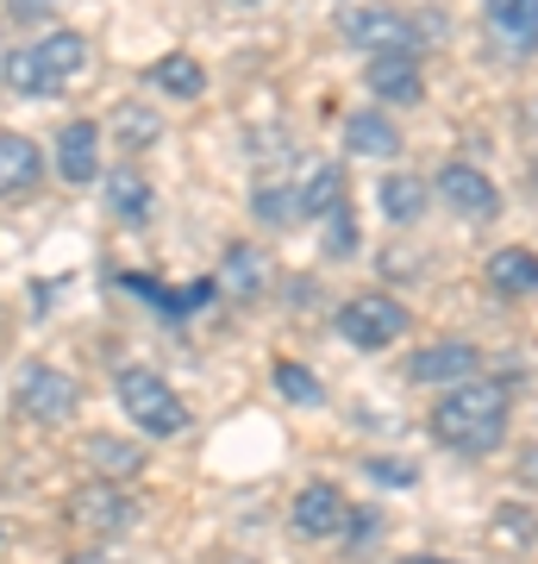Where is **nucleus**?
Segmentation results:
<instances>
[{
  "mask_svg": "<svg viewBox=\"0 0 538 564\" xmlns=\"http://www.w3.org/2000/svg\"><path fill=\"white\" fill-rule=\"evenodd\" d=\"M507 426H514V383L507 377H470L458 389H439L432 402V440L458 458H488L507 445Z\"/></svg>",
  "mask_w": 538,
  "mask_h": 564,
  "instance_id": "f257e3e1",
  "label": "nucleus"
},
{
  "mask_svg": "<svg viewBox=\"0 0 538 564\" xmlns=\"http://www.w3.org/2000/svg\"><path fill=\"white\" fill-rule=\"evenodd\" d=\"M81 69H88V39H81V32H44L39 44L7 51L0 82H7L13 95H25V101H44V95H63Z\"/></svg>",
  "mask_w": 538,
  "mask_h": 564,
  "instance_id": "f03ea898",
  "label": "nucleus"
},
{
  "mask_svg": "<svg viewBox=\"0 0 538 564\" xmlns=\"http://www.w3.org/2000/svg\"><path fill=\"white\" fill-rule=\"evenodd\" d=\"M113 395H120L132 433H144V440H182V433L195 426L188 402L163 383L157 370H120V377H113Z\"/></svg>",
  "mask_w": 538,
  "mask_h": 564,
  "instance_id": "7ed1b4c3",
  "label": "nucleus"
},
{
  "mask_svg": "<svg viewBox=\"0 0 538 564\" xmlns=\"http://www.w3.org/2000/svg\"><path fill=\"white\" fill-rule=\"evenodd\" d=\"M332 333H339L351 351H388L400 333H414V314H407V302L388 295V289H363V295H351V302L332 314Z\"/></svg>",
  "mask_w": 538,
  "mask_h": 564,
  "instance_id": "20e7f679",
  "label": "nucleus"
},
{
  "mask_svg": "<svg viewBox=\"0 0 538 564\" xmlns=\"http://www.w3.org/2000/svg\"><path fill=\"white\" fill-rule=\"evenodd\" d=\"M69 527H76L88 545H113V540H125V533L139 527V502H132L125 484L95 477V484H81L76 496H69Z\"/></svg>",
  "mask_w": 538,
  "mask_h": 564,
  "instance_id": "39448f33",
  "label": "nucleus"
},
{
  "mask_svg": "<svg viewBox=\"0 0 538 564\" xmlns=\"http://www.w3.org/2000/svg\"><path fill=\"white\" fill-rule=\"evenodd\" d=\"M432 195H439L458 220H470V226H495L501 220V182L482 170V163H470V158H451V163H439V176H432Z\"/></svg>",
  "mask_w": 538,
  "mask_h": 564,
  "instance_id": "423d86ee",
  "label": "nucleus"
},
{
  "mask_svg": "<svg viewBox=\"0 0 538 564\" xmlns=\"http://www.w3.org/2000/svg\"><path fill=\"white\" fill-rule=\"evenodd\" d=\"M76 402H81V389H76V377H69V370H57V364H44V358L20 364L13 408H20L25 421H69V414H76Z\"/></svg>",
  "mask_w": 538,
  "mask_h": 564,
  "instance_id": "0eeeda50",
  "label": "nucleus"
},
{
  "mask_svg": "<svg viewBox=\"0 0 538 564\" xmlns=\"http://www.w3.org/2000/svg\"><path fill=\"white\" fill-rule=\"evenodd\" d=\"M339 39L351 44V51H363V57H382V51H426L419 32H414V20L395 13V7H344Z\"/></svg>",
  "mask_w": 538,
  "mask_h": 564,
  "instance_id": "6e6552de",
  "label": "nucleus"
},
{
  "mask_svg": "<svg viewBox=\"0 0 538 564\" xmlns=\"http://www.w3.org/2000/svg\"><path fill=\"white\" fill-rule=\"evenodd\" d=\"M400 377L414 389H458V383H470V377H482V351L470 339H432L407 358Z\"/></svg>",
  "mask_w": 538,
  "mask_h": 564,
  "instance_id": "1a4fd4ad",
  "label": "nucleus"
},
{
  "mask_svg": "<svg viewBox=\"0 0 538 564\" xmlns=\"http://www.w3.org/2000/svg\"><path fill=\"white\" fill-rule=\"evenodd\" d=\"M344 514H351V502H344L339 484H326V477H314V484L295 489V508H288V527H295L300 540H339L344 533Z\"/></svg>",
  "mask_w": 538,
  "mask_h": 564,
  "instance_id": "9d476101",
  "label": "nucleus"
},
{
  "mask_svg": "<svg viewBox=\"0 0 538 564\" xmlns=\"http://www.w3.org/2000/svg\"><path fill=\"white\" fill-rule=\"evenodd\" d=\"M370 95H376V107H419L426 101L419 51H382V57H370Z\"/></svg>",
  "mask_w": 538,
  "mask_h": 564,
  "instance_id": "9b49d317",
  "label": "nucleus"
},
{
  "mask_svg": "<svg viewBox=\"0 0 538 564\" xmlns=\"http://www.w3.org/2000/svg\"><path fill=\"white\" fill-rule=\"evenodd\" d=\"M100 132L95 120H69L57 132V176L69 182V188H81V182H100Z\"/></svg>",
  "mask_w": 538,
  "mask_h": 564,
  "instance_id": "f8f14e48",
  "label": "nucleus"
},
{
  "mask_svg": "<svg viewBox=\"0 0 538 564\" xmlns=\"http://www.w3.org/2000/svg\"><path fill=\"white\" fill-rule=\"evenodd\" d=\"M482 276H488V289H495L501 302H532L538 295V251L532 245H501Z\"/></svg>",
  "mask_w": 538,
  "mask_h": 564,
  "instance_id": "ddd939ff",
  "label": "nucleus"
},
{
  "mask_svg": "<svg viewBox=\"0 0 538 564\" xmlns=\"http://www.w3.org/2000/svg\"><path fill=\"white\" fill-rule=\"evenodd\" d=\"M344 151H351V158L388 163V158H400V126L388 120L382 107H358V113L344 120Z\"/></svg>",
  "mask_w": 538,
  "mask_h": 564,
  "instance_id": "4468645a",
  "label": "nucleus"
},
{
  "mask_svg": "<svg viewBox=\"0 0 538 564\" xmlns=\"http://www.w3.org/2000/svg\"><path fill=\"white\" fill-rule=\"evenodd\" d=\"M482 20L495 25V39L519 57L538 51V0H482Z\"/></svg>",
  "mask_w": 538,
  "mask_h": 564,
  "instance_id": "2eb2a0df",
  "label": "nucleus"
},
{
  "mask_svg": "<svg viewBox=\"0 0 538 564\" xmlns=\"http://www.w3.org/2000/svg\"><path fill=\"white\" fill-rule=\"evenodd\" d=\"M44 176V151L25 132H0V202H13L25 188H39Z\"/></svg>",
  "mask_w": 538,
  "mask_h": 564,
  "instance_id": "dca6fc26",
  "label": "nucleus"
},
{
  "mask_svg": "<svg viewBox=\"0 0 538 564\" xmlns=\"http://www.w3.org/2000/svg\"><path fill=\"white\" fill-rule=\"evenodd\" d=\"M144 82H151L157 95H169V101H200V95H207V63L188 57V51H169V57H157L144 69Z\"/></svg>",
  "mask_w": 538,
  "mask_h": 564,
  "instance_id": "f3484780",
  "label": "nucleus"
},
{
  "mask_svg": "<svg viewBox=\"0 0 538 564\" xmlns=\"http://www.w3.org/2000/svg\"><path fill=\"white\" fill-rule=\"evenodd\" d=\"M426 202H432V182H426V176L388 170V176L376 182V207H382V220H395V226H414L419 214H426Z\"/></svg>",
  "mask_w": 538,
  "mask_h": 564,
  "instance_id": "a211bd4d",
  "label": "nucleus"
},
{
  "mask_svg": "<svg viewBox=\"0 0 538 564\" xmlns=\"http://www.w3.org/2000/svg\"><path fill=\"white\" fill-rule=\"evenodd\" d=\"M220 289H226V295H239V302H257L263 289H270V263H263L257 245H226Z\"/></svg>",
  "mask_w": 538,
  "mask_h": 564,
  "instance_id": "6ab92c4d",
  "label": "nucleus"
},
{
  "mask_svg": "<svg viewBox=\"0 0 538 564\" xmlns=\"http://www.w3.org/2000/svg\"><path fill=\"white\" fill-rule=\"evenodd\" d=\"M251 214H257V226H270V232H288V226L300 220V195L288 176H263L257 188H251Z\"/></svg>",
  "mask_w": 538,
  "mask_h": 564,
  "instance_id": "aec40b11",
  "label": "nucleus"
},
{
  "mask_svg": "<svg viewBox=\"0 0 538 564\" xmlns=\"http://www.w3.org/2000/svg\"><path fill=\"white\" fill-rule=\"evenodd\" d=\"M295 195H300V220H326L344 202V170L339 163H314L307 182H295Z\"/></svg>",
  "mask_w": 538,
  "mask_h": 564,
  "instance_id": "412c9836",
  "label": "nucleus"
},
{
  "mask_svg": "<svg viewBox=\"0 0 538 564\" xmlns=\"http://www.w3.org/2000/svg\"><path fill=\"white\" fill-rule=\"evenodd\" d=\"M107 214L113 220H125V226H144L151 220V182L125 163L120 176H107Z\"/></svg>",
  "mask_w": 538,
  "mask_h": 564,
  "instance_id": "4be33fe9",
  "label": "nucleus"
},
{
  "mask_svg": "<svg viewBox=\"0 0 538 564\" xmlns=\"http://www.w3.org/2000/svg\"><path fill=\"white\" fill-rule=\"evenodd\" d=\"M100 132H113L125 151H151V144L163 139V120L151 113V107H139V101H120V107H113V120L100 126Z\"/></svg>",
  "mask_w": 538,
  "mask_h": 564,
  "instance_id": "5701e85b",
  "label": "nucleus"
},
{
  "mask_svg": "<svg viewBox=\"0 0 538 564\" xmlns=\"http://www.w3.org/2000/svg\"><path fill=\"white\" fill-rule=\"evenodd\" d=\"M270 383H276L282 402H295V408H326V389H319V377L307 370V364H295V358H276Z\"/></svg>",
  "mask_w": 538,
  "mask_h": 564,
  "instance_id": "b1692460",
  "label": "nucleus"
},
{
  "mask_svg": "<svg viewBox=\"0 0 538 564\" xmlns=\"http://www.w3.org/2000/svg\"><path fill=\"white\" fill-rule=\"evenodd\" d=\"M319 226H326V232H319V251H326V258H332V263H344V258H358V214H351V202H339V207H332V214H326V220H319Z\"/></svg>",
  "mask_w": 538,
  "mask_h": 564,
  "instance_id": "393cba45",
  "label": "nucleus"
},
{
  "mask_svg": "<svg viewBox=\"0 0 538 564\" xmlns=\"http://www.w3.org/2000/svg\"><path fill=\"white\" fill-rule=\"evenodd\" d=\"M88 458H95V470H100V477H113V484H132V470L144 464L132 445L107 440V433H95V440H88Z\"/></svg>",
  "mask_w": 538,
  "mask_h": 564,
  "instance_id": "a878e982",
  "label": "nucleus"
},
{
  "mask_svg": "<svg viewBox=\"0 0 538 564\" xmlns=\"http://www.w3.org/2000/svg\"><path fill=\"white\" fill-rule=\"evenodd\" d=\"M382 533H388V527H382L376 508H351V514H344V533H339V540H344V552H370Z\"/></svg>",
  "mask_w": 538,
  "mask_h": 564,
  "instance_id": "bb28decb",
  "label": "nucleus"
},
{
  "mask_svg": "<svg viewBox=\"0 0 538 564\" xmlns=\"http://www.w3.org/2000/svg\"><path fill=\"white\" fill-rule=\"evenodd\" d=\"M370 477H376V484H388V489H414L419 484V470L407 458H370Z\"/></svg>",
  "mask_w": 538,
  "mask_h": 564,
  "instance_id": "cd10ccee",
  "label": "nucleus"
},
{
  "mask_svg": "<svg viewBox=\"0 0 538 564\" xmlns=\"http://www.w3.org/2000/svg\"><path fill=\"white\" fill-rule=\"evenodd\" d=\"M57 0H13V20H51Z\"/></svg>",
  "mask_w": 538,
  "mask_h": 564,
  "instance_id": "c85d7f7f",
  "label": "nucleus"
},
{
  "mask_svg": "<svg viewBox=\"0 0 538 564\" xmlns=\"http://www.w3.org/2000/svg\"><path fill=\"white\" fill-rule=\"evenodd\" d=\"M519 484H526V489H538V445L526 452V458H519Z\"/></svg>",
  "mask_w": 538,
  "mask_h": 564,
  "instance_id": "c756f323",
  "label": "nucleus"
},
{
  "mask_svg": "<svg viewBox=\"0 0 538 564\" xmlns=\"http://www.w3.org/2000/svg\"><path fill=\"white\" fill-rule=\"evenodd\" d=\"M400 564H458V558H439V552H414V558H400Z\"/></svg>",
  "mask_w": 538,
  "mask_h": 564,
  "instance_id": "7c9ffc66",
  "label": "nucleus"
},
{
  "mask_svg": "<svg viewBox=\"0 0 538 564\" xmlns=\"http://www.w3.org/2000/svg\"><path fill=\"white\" fill-rule=\"evenodd\" d=\"M69 564H107V558H100V552H81V558H69Z\"/></svg>",
  "mask_w": 538,
  "mask_h": 564,
  "instance_id": "2f4dec72",
  "label": "nucleus"
},
{
  "mask_svg": "<svg viewBox=\"0 0 538 564\" xmlns=\"http://www.w3.org/2000/svg\"><path fill=\"white\" fill-rule=\"evenodd\" d=\"M226 7H263V0H226Z\"/></svg>",
  "mask_w": 538,
  "mask_h": 564,
  "instance_id": "473e14b6",
  "label": "nucleus"
},
{
  "mask_svg": "<svg viewBox=\"0 0 538 564\" xmlns=\"http://www.w3.org/2000/svg\"><path fill=\"white\" fill-rule=\"evenodd\" d=\"M0 533H7V527H0Z\"/></svg>",
  "mask_w": 538,
  "mask_h": 564,
  "instance_id": "72a5a7b5",
  "label": "nucleus"
}]
</instances>
